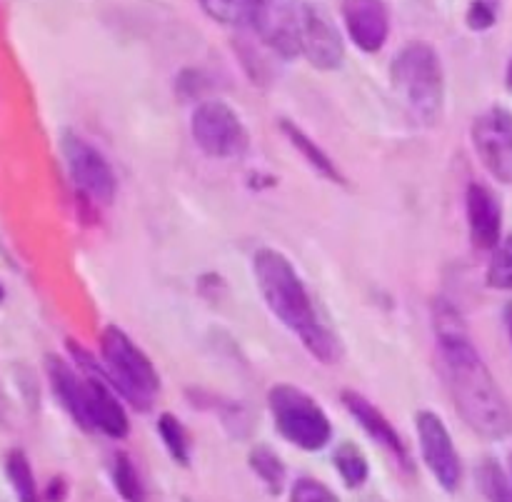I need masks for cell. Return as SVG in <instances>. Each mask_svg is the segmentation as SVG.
I'll return each mask as SVG.
<instances>
[{"instance_id":"603a6c76","label":"cell","mask_w":512,"mask_h":502,"mask_svg":"<svg viewBox=\"0 0 512 502\" xmlns=\"http://www.w3.org/2000/svg\"><path fill=\"white\" fill-rule=\"evenodd\" d=\"M250 468H253L255 475H258V478L268 485L270 493H280V488H283V480H285V468L273 450L255 448L253 453H250Z\"/></svg>"},{"instance_id":"7402d4cb","label":"cell","mask_w":512,"mask_h":502,"mask_svg":"<svg viewBox=\"0 0 512 502\" xmlns=\"http://www.w3.org/2000/svg\"><path fill=\"white\" fill-rule=\"evenodd\" d=\"M158 430H160V438H163L165 448H168V453L173 455L175 463L188 465L190 463V440H188V433H185L183 425L178 423V418H173L170 413L160 415Z\"/></svg>"},{"instance_id":"d4e9b609","label":"cell","mask_w":512,"mask_h":502,"mask_svg":"<svg viewBox=\"0 0 512 502\" xmlns=\"http://www.w3.org/2000/svg\"><path fill=\"white\" fill-rule=\"evenodd\" d=\"M483 483L485 493L493 502H512V480L505 478L503 470L498 465L488 463L483 468Z\"/></svg>"},{"instance_id":"484cf974","label":"cell","mask_w":512,"mask_h":502,"mask_svg":"<svg viewBox=\"0 0 512 502\" xmlns=\"http://www.w3.org/2000/svg\"><path fill=\"white\" fill-rule=\"evenodd\" d=\"M290 502H338V498L318 480L300 478L290 490Z\"/></svg>"},{"instance_id":"5bb4252c","label":"cell","mask_w":512,"mask_h":502,"mask_svg":"<svg viewBox=\"0 0 512 502\" xmlns=\"http://www.w3.org/2000/svg\"><path fill=\"white\" fill-rule=\"evenodd\" d=\"M465 210H468V228L475 248L493 250L500 243V230H503V210L493 190L480 183L470 185L465 195Z\"/></svg>"},{"instance_id":"9c48e42d","label":"cell","mask_w":512,"mask_h":502,"mask_svg":"<svg viewBox=\"0 0 512 502\" xmlns=\"http://www.w3.org/2000/svg\"><path fill=\"white\" fill-rule=\"evenodd\" d=\"M415 428H418L420 453H423L428 470L438 480L440 488L455 493L460 480H463V465H460V455L455 450L445 423L440 420V415L430 413V410H420L415 415Z\"/></svg>"},{"instance_id":"8992f818","label":"cell","mask_w":512,"mask_h":502,"mask_svg":"<svg viewBox=\"0 0 512 502\" xmlns=\"http://www.w3.org/2000/svg\"><path fill=\"white\" fill-rule=\"evenodd\" d=\"M190 133L205 155L218 160L243 158L250 145L248 128L223 100H205L193 110Z\"/></svg>"},{"instance_id":"7c38bea8","label":"cell","mask_w":512,"mask_h":502,"mask_svg":"<svg viewBox=\"0 0 512 502\" xmlns=\"http://www.w3.org/2000/svg\"><path fill=\"white\" fill-rule=\"evenodd\" d=\"M300 55L318 70H335L343 65L345 48L338 28L330 15L318 5H303V28H300Z\"/></svg>"},{"instance_id":"ac0fdd59","label":"cell","mask_w":512,"mask_h":502,"mask_svg":"<svg viewBox=\"0 0 512 502\" xmlns=\"http://www.w3.org/2000/svg\"><path fill=\"white\" fill-rule=\"evenodd\" d=\"M5 473H8L10 485H13L20 502H40L33 468H30L23 450H10L8 458H5Z\"/></svg>"},{"instance_id":"ba28073f","label":"cell","mask_w":512,"mask_h":502,"mask_svg":"<svg viewBox=\"0 0 512 502\" xmlns=\"http://www.w3.org/2000/svg\"><path fill=\"white\" fill-rule=\"evenodd\" d=\"M63 155L65 165H68L70 180L75 183V188L80 190V195L93 203L110 205L115 198V190H118V180H115L113 168L105 160V155L100 153L95 145H90L88 140L80 138L75 133L63 135Z\"/></svg>"},{"instance_id":"9a60e30c","label":"cell","mask_w":512,"mask_h":502,"mask_svg":"<svg viewBox=\"0 0 512 502\" xmlns=\"http://www.w3.org/2000/svg\"><path fill=\"white\" fill-rule=\"evenodd\" d=\"M45 370H48V380L55 398L60 400V405H63L65 410H68L70 418H73L83 430H93L85 378H80L65 360L55 358V355H50V358L45 360Z\"/></svg>"},{"instance_id":"30bf717a","label":"cell","mask_w":512,"mask_h":502,"mask_svg":"<svg viewBox=\"0 0 512 502\" xmlns=\"http://www.w3.org/2000/svg\"><path fill=\"white\" fill-rule=\"evenodd\" d=\"M303 5L298 0H260L255 10L253 28L263 45L280 58L300 55V28H303Z\"/></svg>"},{"instance_id":"44dd1931","label":"cell","mask_w":512,"mask_h":502,"mask_svg":"<svg viewBox=\"0 0 512 502\" xmlns=\"http://www.w3.org/2000/svg\"><path fill=\"white\" fill-rule=\"evenodd\" d=\"M113 483H115V488H118V493L123 495L125 502H143L145 500V490H143V483H140L138 470H135L133 460H130L125 453L115 455Z\"/></svg>"},{"instance_id":"83f0119b","label":"cell","mask_w":512,"mask_h":502,"mask_svg":"<svg viewBox=\"0 0 512 502\" xmlns=\"http://www.w3.org/2000/svg\"><path fill=\"white\" fill-rule=\"evenodd\" d=\"M505 328H508L510 343H512V303L505 305Z\"/></svg>"},{"instance_id":"ffe728a7","label":"cell","mask_w":512,"mask_h":502,"mask_svg":"<svg viewBox=\"0 0 512 502\" xmlns=\"http://www.w3.org/2000/svg\"><path fill=\"white\" fill-rule=\"evenodd\" d=\"M335 470L340 473L343 483L348 485L350 490L360 488V485L368 480V460H365L363 450L353 443H343L338 450H335Z\"/></svg>"},{"instance_id":"8fae6325","label":"cell","mask_w":512,"mask_h":502,"mask_svg":"<svg viewBox=\"0 0 512 502\" xmlns=\"http://www.w3.org/2000/svg\"><path fill=\"white\" fill-rule=\"evenodd\" d=\"M473 145L478 158L500 183H512V113L490 108L473 123Z\"/></svg>"},{"instance_id":"1f68e13d","label":"cell","mask_w":512,"mask_h":502,"mask_svg":"<svg viewBox=\"0 0 512 502\" xmlns=\"http://www.w3.org/2000/svg\"><path fill=\"white\" fill-rule=\"evenodd\" d=\"M0 300H3V288H0Z\"/></svg>"},{"instance_id":"7a4b0ae2","label":"cell","mask_w":512,"mask_h":502,"mask_svg":"<svg viewBox=\"0 0 512 502\" xmlns=\"http://www.w3.org/2000/svg\"><path fill=\"white\" fill-rule=\"evenodd\" d=\"M253 275L270 313L298 335L315 360L335 363L340 358L338 338L320 323L313 300L293 263L278 250L260 248L253 255Z\"/></svg>"},{"instance_id":"4316f807","label":"cell","mask_w":512,"mask_h":502,"mask_svg":"<svg viewBox=\"0 0 512 502\" xmlns=\"http://www.w3.org/2000/svg\"><path fill=\"white\" fill-rule=\"evenodd\" d=\"M498 18V0H473L468 8V25L473 30H488Z\"/></svg>"},{"instance_id":"cb8c5ba5","label":"cell","mask_w":512,"mask_h":502,"mask_svg":"<svg viewBox=\"0 0 512 502\" xmlns=\"http://www.w3.org/2000/svg\"><path fill=\"white\" fill-rule=\"evenodd\" d=\"M488 285L495 290H512V235L500 240L493 248V260L488 265Z\"/></svg>"},{"instance_id":"52a82bcc","label":"cell","mask_w":512,"mask_h":502,"mask_svg":"<svg viewBox=\"0 0 512 502\" xmlns=\"http://www.w3.org/2000/svg\"><path fill=\"white\" fill-rule=\"evenodd\" d=\"M68 350L75 360H78L80 370H83L85 385H88V403H90V420H93V430L110 435V438L120 440L128 435L130 423L125 415L123 403L118 400V390L105 375L103 363L93 358L85 348L78 343L68 340Z\"/></svg>"},{"instance_id":"f1b7e54d","label":"cell","mask_w":512,"mask_h":502,"mask_svg":"<svg viewBox=\"0 0 512 502\" xmlns=\"http://www.w3.org/2000/svg\"><path fill=\"white\" fill-rule=\"evenodd\" d=\"M505 85H508V90L512 93V58L508 63V70H505Z\"/></svg>"},{"instance_id":"2e32d148","label":"cell","mask_w":512,"mask_h":502,"mask_svg":"<svg viewBox=\"0 0 512 502\" xmlns=\"http://www.w3.org/2000/svg\"><path fill=\"white\" fill-rule=\"evenodd\" d=\"M340 398H343V405L348 408V413L358 420L360 428H363L365 433L375 440V443H380L385 450H390V453H393L395 458H398L400 463L408 468L410 465L408 448H405V443H403V438L398 435V430L390 425V420L385 418V415L380 413V410L375 408V405L370 403L365 395L355 393V390H343V395H340Z\"/></svg>"},{"instance_id":"e0dca14e","label":"cell","mask_w":512,"mask_h":502,"mask_svg":"<svg viewBox=\"0 0 512 502\" xmlns=\"http://www.w3.org/2000/svg\"><path fill=\"white\" fill-rule=\"evenodd\" d=\"M283 133L288 135L290 143H293L295 148L305 155V160H308V163L313 165L320 175H325V178L333 180V183H343V175H340V170L335 168L333 160L328 158V153H325L323 148H318V145H315L313 140L303 133V130L295 128V125L288 123V120H283Z\"/></svg>"},{"instance_id":"4fadbf2b","label":"cell","mask_w":512,"mask_h":502,"mask_svg":"<svg viewBox=\"0 0 512 502\" xmlns=\"http://www.w3.org/2000/svg\"><path fill=\"white\" fill-rule=\"evenodd\" d=\"M343 20L350 40L365 53H378L390 35L385 0H343Z\"/></svg>"},{"instance_id":"d6986e66","label":"cell","mask_w":512,"mask_h":502,"mask_svg":"<svg viewBox=\"0 0 512 502\" xmlns=\"http://www.w3.org/2000/svg\"><path fill=\"white\" fill-rule=\"evenodd\" d=\"M205 13L223 25L253 23L260 0H200Z\"/></svg>"},{"instance_id":"4dcf8cb0","label":"cell","mask_w":512,"mask_h":502,"mask_svg":"<svg viewBox=\"0 0 512 502\" xmlns=\"http://www.w3.org/2000/svg\"><path fill=\"white\" fill-rule=\"evenodd\" d=\"M510 478H512V458H510Z\"/></svg>"},{"instance_id":"3957f363","label":"cell","mask_w":512,"mask_h":502,"mask_svg":"<svg viewBox=\"0 0 512 502\" xmlns=\"http://www.w3.org/2000/svg\"><path fill=\"white\" fill-rule=\"evenodd\" d=\"M390 80L405 113L420 125H435L443 115L445 75L440 55L428 43H410L395 55Z\"/></svg>"},{"instance_id":"6da1fadb","label":"cell","mask_w":512,"mask_h":502,"mask_svg":"<svg viewBox=\"0 0 512 502\" xmlns=\"http://www.w3.org/2000/svg\"><path fill=\"white\" fill-rule=\"evenodd\" d=\"M435 340L440 365L458 413L473 433L485 440H503L512 433V410L493 373L470 340L463 318L450 303H435Z\"/></svg>"},{"instance_id":"5b68a950","label":"cell","mask_w":512,"mask_h":502,"mask_svg":"<svg viewBox=\"0 0 512 502\" xmlns=\"http://www.w3.org/2000/svg\"><path fill=\"white\" fill-rule=\"evenodd\" d=\"M268 405L275 428L288 443L303 450H320L330 443L333 425L325 410L305 390L288 383L275 385L268 395Z\"/></svg>"},{"instance_id":"f546056e","label":"cell","mask_w":512,"mask_h":502,"mask_svg":"<svg viewBox=\"0 0 512 502\" xmlns=\"http://www.w3.org/2000/svg\"><path fill=\"white\" fill-rule=\"evenodd\" d=\"M365 502H385V500H383V498H378V495H370V498L365 500Z\"/></svg>"},{"instance_id":"277c9868","label":"cell","mask_w":512,"mask_h":502,"mask_svg":"<svg viewBox=\"0 0 512 502\" xmlns=\"http://www.w3.org/2000/svg\"><path fill=\"white\" fill-rule=\"evenodd\" d=\"M100 353H103L105 375L120 393V398L128 400L140 413L153 408V398L160 390V378L148 355L115 325L105 328L100 335Z\"/></svg>"}]
</instances>
